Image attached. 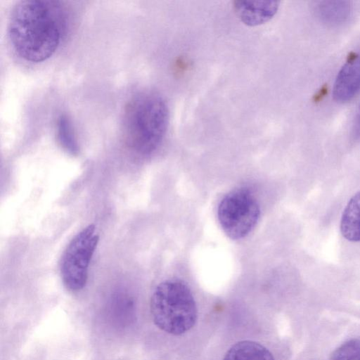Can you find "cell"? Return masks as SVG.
<instances>
[{
  "instance_id": "ba28073f",
  "label": "cell",
  "mask_w": 360,
  "mask_h": 360,
  "mask_svg": "<svg viewBox=\"0 0 360 360\" xmlns=\"http://www.w3.org/2000/svg\"><path fill=\"white\" fill-rule=\"evenodd\" d=\"M340 231L347 240L360 241V190L351 198L342 213Z\"/></svg>"
},
{
  "instance_id": "7c38bea8",
  "label": "cell",
  "mask_w": 360,
  "mask_h": 360,
  "mask_svg": "<svg viewBox=\"0 0 360 360\" xmlns=\"http://www.w3.org/2000/svg\"><path fill=\"white\" fill-rule=\"evenodd\" d=\"M332 360H360V339L343 343L333 352Z\"/></svg>"
},
{
  "instance_id": "52a82bcc",
  "label": "cell",
  "mask_w": 360,
  "mask_h": 360,
  "mask_svg": "<svg viewBox=\"0 0 360 360\" xmlns=\"http://www.w3.org/2000/svg\"><path fill=\"white\" fill-rule=\"evenodd\" d=\"M279 3L266 0H243L233 2L236 15L247 25L257 26L268 22L276 13Z\"/></svg>"
},
{
  "instance_id": "8fae6325",
  "label": "cell",
  "mask_w": 360,
  "mask_h": 360,
  "mask_svg": "<svg viewBox=\"0 0 360 360\" xmlns=\"http://www.w3.org/2000/svg\"><path fill=\"white\" fill-rule=\"evenodd\" d=\"M57 134L60 143L67 151L72 154L77 153L78 147L71 123L65 115L60 116L58 120Z\"/></svg>"
},
{
  "instance_id": "9c48e42d",
  "label": "cell",
  "mask_w": 360,
  "mask_h": 360,
  "mask_svg": "<svg viewBox=\"0 0 360 360\" xmlns=\"http://www.w3.org/2000/svg\"><path fill=\"white\" fill-rule=\"evenodd\" d=\"M223 360H274L271 353L261 344L250 340L233 345Z\"/></svg>"
},
{
  "instance_id": "30bf717a",
  "label": "cell",
  "mask_w": 360,
  "mask_h": 360,
  "mask_svg": "<svg viewBox=\"0 0 360 360\" xmlns=\"http://www.w3.org/2000/svg\"><path fill=\"white\" fill-rule=\"evenodd\" d=\"M319 12L325 21L337 24L348 18L350 8L347 1H323L319 6Z\"/></svg>"
},
{
  "instance_id": "8992f818",
  "label": "cell",
  "mask_w": 360,
  "mask_h": 360,
  "mask_svg": "<svg viewBox=\"0 0 360 360\" xmlns=\"http://www.w3.org/2000/svg\"><path fill=\"white\" fill-rule=\"evenodd\" d=\"M360 90V53L348 60L338 74L333 97L339 102L351 100Z\"/></svg>"
},
{
  "instance_id": "5b68a950",
  "label": "cell",
  "mask_w": 360,
  "mask_h": 360,
  "mask_svg": "<svg viewBox=\"0 0 360 360\" xmlns=\"http://www.w3.org/2000/svg\"><path fill=\"white\" fill-rule=\"evenodd\" d=\"M260 209L255 196L246 188L234 189L221 200L217 217L224 233L233 240L248 235L256 226Z\"/></svg>"
},
{
  "instance_id": "4fadbf2b",
  "label": "cell",
  "mask_w": 360,
  "mask_h": 360,
  "mask_svg": "<svg viewBox=\"0 0 360 360\" xmlns=\"http://www.w3.org/2000/svg\"><path fill=\"white\" fill-rule=\"evenodd\" d=\"M353 132L355 136L360 139V106L359 107L353 123Z\"/></svg>"
},
{
  "instance_id": "3957f363",
  "label": "cell",
  "mask_w": 360,
  "mask_h": 360,
  "mask_svg": "<svg viewBox=\"0 0 360 360\" xmlns=\"http://www.w3.org/2000/svg\"><path fill=\"white\" fill-rule=\"evenodd\" d=\"M150 311L157 327L174 335L191 329L198 316L190 288L179 280L165 281L156 287L150 297Z\"/></svg>"
},
{
  "instance_id": "277c9868",
  "label": "cell",
  "mask_w": 360,
  "mask_h": 360,
  "mask_svg": "<svg viewBox=\"0 0 360 360\" xmlns=\"http://www.w3.org/2000/svg\"><path fill=\"white\" fill-rule=\"evenodd\" d=\"M99 241L94 224L81 230L70 240L60 262L63 282L69 290H82L88 281L89 267Z\"/></svg>"
},
{
  "instance_id": "6da1fadb",
  "label": "cell",
  "mask_w": 360,
  "mask_h": 360,
  "mask_svg": "<svg viewBox=\"0 0 360 360\" xmlns=\"http://www.w3.org/2000/svg\"><path fill=\"white\" fill-rule=\"evenodd\" d=\"M67 18L60 1L22 0L13 8L8 25L11 44L18 55L32 63L44 61L58 49Z\"/></svg>"
},
{
  "instance_id": "7a4b0ae2",
  "label": "cell",
  "mask_w": 360,
  "mask_h": 360,
  "mask_svg": "<svg viewBox=\"0 0 360 360\" xmlns=\"http://www.w3.org/2000/svg\"><path fill=\"white\" fill-rule=\"evenodd\" d=\"M169 121L165 101L153 93H141L127 103L122 120L124 141L132 152L146 155L162 141Z\"/></svg>"
}]
</instances>
